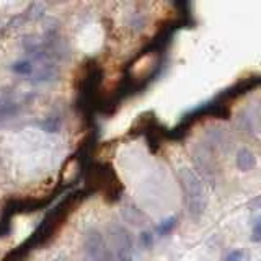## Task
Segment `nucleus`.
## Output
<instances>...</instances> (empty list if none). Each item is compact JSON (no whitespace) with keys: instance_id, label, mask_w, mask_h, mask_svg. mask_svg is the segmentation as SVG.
<instances>
[{"instance_id":"obj_1","label":"nucleus","mask_w":261,"mask_h":261,"mask_svg":"<svg viewBox=\"0 0 261 261\" xmlns=\"http://www.w3.org/2000/svg\"><path fill=\"white\" fill-rule=\"evenodd\" d=\"M83 198L85 196L82 191H74V193L69 194L66 199H62L59 204H56L54 209L49 211V214L42 219L38 228H36V230L31 233V237L28 240L23 243V247L30 252V250L39 248L41 245L49 242L51 238L61 230L62 225L69 219V216H71L74 209L83 201Z\"/></svg>"},{"instance_id":"obj_2","label":"nucleus","mask_w":261,"mask_h":261,"mask_svg":"<svg viewBox=\"0 0 261 261\" xmlns=\"http://www.w3.org/2000/svg\"><path fill=\"white\" fill-rule=\"evenodd\" d=\"M87 185L92 188V191L103 194L105 199L108 201H116L119 199L121 194V183L118 175L114 173V170L106 163H97L90 168Z\"/></svg>"},{"instance_id":"obj_3","label":"nucleus","mask_w":261,"mask_h":261,"mask_svg":"<svg viewBox=\"0 0 261 261\" xmlns=\"http://www.w3.org/2000/svg\"><path fill=\"white\" fill-rule=\"evenodd\" d=\"M175 225H177V217H172V219H167L165 222H162L160 225L157 227V232L160 233V235H167Z\"/></svg>"},{"instance_id":"obj_4","label":"nucleus","mask_w":261,"mask_h":261,"mask_svg":"<svg viewBox=\"0 0 261 261\" xmlns=\"http://www.w3.org/2000/svg\"><path fill=\"white\" fill-rule=\"evenodd\" d=\"M13 71L17 74H30L31 72V66H30V62L20 61L17 64H13Z\"/></svg>"},{"instance_id":"obj_5","label":"nucleus","mask_w":261,"mask_h":261,"mask_svg":"<svg viewBox=\"0 0 261 261\" xmlns=\"http://www.w3.org/2000/svg\"><path fill=\"white\" fill-rule=\"evenodd\" d=\"M243 258V252L242 250H233V252H230L227 255L225 261H242Z\"/></svg>"}]
</instances>
